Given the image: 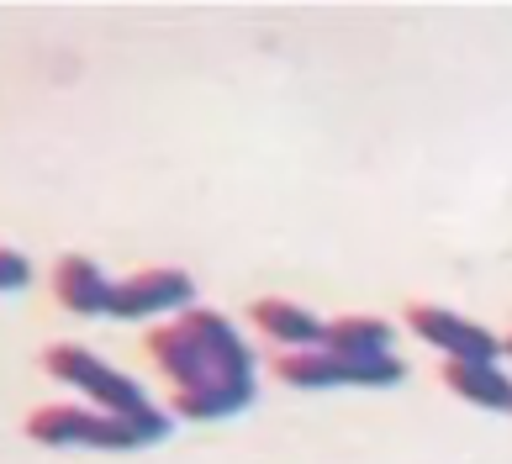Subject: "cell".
Here are the masks:
<instances>
[{"label": "cell", "mask_w": 512, "mask_h": 464, "mask_svg": "<svg viewBox=\"0 0 512 464\" xmlns=\"http://www.w3.org/2000/svg\"><path fill=\"white\" fill-rule=\"evenodd\" d=\"M502 354H507V359H512V338H507V343H502Z\"/></svg>", "instance_id": "7c38bea8"}, {"label": "cell", "mask_w": 512, "mask_h": 464, "mask_svg": "<svg viewBox=\"0 0 512 464\" xmlns=\"http://www.w3.org/2000/svg\"><path fill=\"white\" fill-rule=\"evenodd\" d=\"M32 264L16 254V248H0V290H27Z\"/></svg>", "instance_id": "8fae6325"}, {"label": "cell", "mask_w": 512, "mask_h": 464, "mask_svg": "<svg viewBox=\"0 0 512 464\" xmlns=\"http://www.w3.org/2000/svg\"><path fill=\"white\" fill-rule=\"evenodd\" d=\"M43 370L53 380H64L74 385L96 412H111V417H127L132 428L143 433V443H159L169 433V417H159L154 406H148V396L138 391V380L122 375V370H111L106 359H96L90 348H74V343H59V348H48L43 354Z\"/></svg>", "instance_id": "7a4b0ae2"}, {"label": "cell", "mask_w": 512, "mask_h": 464, "mask_svg": "<svg viewBox=\"0 0 512 464\" xmlns=\"http://www.w3.org/2000/svg\"><path fill=\"white\" fill-rule=\"evenodd\" d=\"M148 359L175 380V417L212 422V417H238L254 401V354L233 333L222 312H185L180 322H164L148 333Z\"/></svg>", "instance_id": "6da1fadb"}, {"label": "cell", "mask_w": 512, "mask_h": 464, "mask_svg": "<svg viewBox=\"0 0 512 464\" xmlns=\"http://www.w3.org/2000/svg\"><path fill=\"white\" fill-rule=\"evenodd\" d=\"M27 438L48 443V449H143V433L127 417L96 412V406H37L27 417Z\"/></svg>", "instance_id": "277c9868"}, {"label": "cell", "mask_w": 512, "mask_h": 464, "mask_svg": "<svg viewBox=\"0 0 512 464\" xmlns=\"http://www.w3.org/2000/svg\"><path fill=\"white\" fill-rule=\"evenodd\" d=\"M444 385L481 412H512V375L497 359H444Z\"/></svg>", "instance_id": "52a82bcc"}, {"label": "cell", "mask_w": 512, "mask_h": 464, "mask_svg": "<svg viewBox=\"0 0 512 464\" xmlns=\"http://www.w3.org/2000/svg\"><path fill=\"white\" fill-rule=\"evenodd\" d=\"M391 322L381 317H333L322 327V348L344 359H391Z\"/></svg>", "instance_id": "30bf717a"}, {"label": "cell", "mask_w": 512, "mask_h": 464, "mask_svg": "<svg viewBox=\"0 0 512 464\" xmlns=\"http://www.w3.org/2000/svg\"><path fill=\"white\" fill-rule=\"evenodd\" d=\"M111 285L117 280H106L101 264L85 259V254H69V259H59V269H53V296H59V306L74 312V317L111 312Z\"/></svg>", "instance_id": "ba28073f"}, {"label": "cell", "mask_w": 512, "mask_h": 464, "mask_svg": "<svg viewBox=\"0 0 512 464\" xmlns=\"http://www.w3.org/2000/svg\"><path fill=\"white\" fill-rule=\"evenodd\" d=\"M191 275L185 269H138L111 285V317L122 322H138V317H154V312H180L191 301Z\"/></svg>", "instance_id": "8992f818"}, {"label": "cell", "mask_w": 512, "mask_h": 464, "mask_svg": "<svg viewBox=\"0 0 512 464\" xmlns=\"http://www.w3.org/2000/svg\"><path fill=\"white\" fill-rule=\"evenodd\" d=\"M249 322L259 327L270 343H280V354H296V348H322V327L307 306L296 301H254L249 306Z\"/></svg>", "instance_id": "9c48e42d"}, {"label": "cell", "mask_w": 512, "mask_h": 464, "mask_svg": "<svg viewBox=\"0 0 512 464\" xmlns=\"http://www.w3.org/2000/svg\"><path fill=\"white\" fill-rule=\"evenodd\" d=\"M407 327L428 348H439L444 359H497L502 343L486 333L481 322H470L460 312H449V306H428V301H412L407 306Z\"/></svg>", "instance_id": "5b68a950"}, {"label": "cell", "mask_w": 512, "mask_h": 464, "mask_svg": "<svg viewBox=\"0 0 512 464\" xmlns=\"http://www.w3.org/2000/svg\"><path fill=\"white\" fill-rule=\"evenodd\" d=\"M270 375L291 391H333V385H396L407 375L402 359H344L328 348H296V354H275Z\"/></svg>", "instance_id": "3957f363"}]
</instances>
